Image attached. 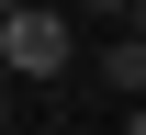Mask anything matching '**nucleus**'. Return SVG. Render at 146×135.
I'll use <instances>...</instances> for the list:
<instances>
[{"mask_svg": "<svg viewBox=\"0 0 146 135\" xmlns=\"http://www.w3.org/2000/svg\"><path fill=\"white\" fill-rule=\"evenodd\" d=\"M68 57H79V23L56 11V0H23L11 34H0V68L11 79H68Z\"/></svg>", "mask_w": 146, "mask_h": 135, "instance_id": "nucleus-1", "label": "nucleus"}, {"mask_svg": "<svg viewBox=\"0 0 146 135\" xmlns=\"http://www.w3.org/2000/svg\"><path fill=\"white\" fill-rule=\"evenodd\" d=\"M90 11H124V23H135V0H90Z\"/></svg>", "mask_w": 146, "mask_h": 135, "instance_id": "nucleus-3", "label": "nucleus"}, {"mask_svg": "<svg viewBox=\"0 0 146 135\" xmlns=\"http://www.w3.org/2000/svg\"><path fill=\"white\" fill-rule=\"evenodd\" d=\"M101 90H124V113L146 101V34H112L101 45Z\"/></svg>", "mask_w": 146, "mask_h": 135, "instance_id": "nucleus-2", "label": "nucleus"}, {"mask_svg": "<svg viewBox=\"0 0 146 135\" xmlns=\"http://www.w3.org/2000/svg\"><path fill=\"white\" fill-rule=\"evenodd\" d=\"M135 34H146V0H135Z\"/></svg>", "mask_w": 146, "mask_h": 135, "instance_id": "nucleus-6", "label": "nucleus"}, {"mask_svg": "<svg viewBox=\"0 0 146 135\" xmlns=\"http://www.w3.org/2000/svg\"><path fill=\"white\" fill-rule=\"evenodd\" d=\"M124 135H146V101H135V113H124Z\"/></svg>", "mask_w": 146, "mask_h": 135, "instance_id": "nucleus-4", "label": "nucleus"}, {"mask_svg": "<svg viewBox=\"0 0 146 135\" xmlns=\"http://www.w3.org/2000/svg\"><path fill=\"white\" fill-rule=\"evenodd\" d=\"M0 113H11V68H0Z\"/></svg>", "mask_w": 146, "mask_h": 135, "instance_id": "nucleus-5", "label": "nucleus"}]
</instances>
